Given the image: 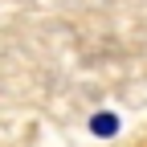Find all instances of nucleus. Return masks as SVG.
I'll return each instance as SVG.
<instances>
[{"label":"nucleus","mask_w":147,"mask_h":147,"mask_svg":"<svg viewBox=\"0 0 147 147\" xmlns=\"http://www.w3.org/2000/svg\"><path fill=\"white\" fill-rule=\"evenodd\" d=\"M115 127H119L115 115H98V119H94V135H115Z\"/></svg>","instance_id":"f257e3e1"}]
</instances>
